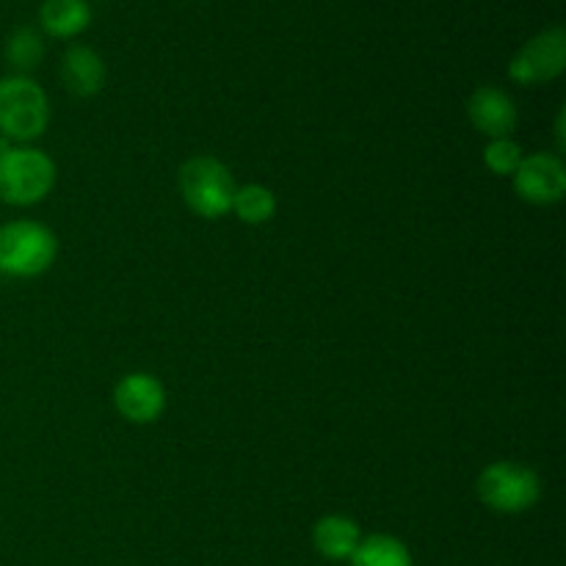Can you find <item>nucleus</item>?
I'll use <instances>...</instances> for the list:
<instances>
[{"instance_id":"nucleus-1","label":"nucleus","mask_w":566,"mask_h":566,"mask_svg":"<svg viewBox=\"0 0 566 566\" xmlns=\"http://www.w3.org/2000/svg\"><path fill=\"white\" fill-rule=\"evenodd\" d=\"M55 160L44 149L0 138V199L14 208L39 205L55 186Z\"/></svg>"},{"instance_id":"nucleus-2","label":"nucleus","mask_w":566,"mask_h":566,"mask_svg":"<svg viewBox=\"0 0 566 566\" xmlns=\"http://www.w3.org/2000/svg\"><path fill=\"white\" fill-rule=\"evenodd\" d=\"M59 238L48 224L14 219L0 227V274L9 280H33L53 269Z\"/></svg>"},{"instance_id":"nucleus-3","label":"nucleus","mask_w":566,"mask_h":566,"mask_svg":"<svg viewBox=\"0 0 566 566\" xmlns=\"http://www.w3.org/2000/svg\"><path fill=\"white\" fill-rule=\"evenodd\" d=\"M48 92L31 75L0 77V138L28 144L48 130Z\"/></svg>"},{"instance_id":"nucleus-4","label":"nucleus","mask_w":566,"mask_h":566,"mask_svg":"<svg viewBox=\"0 0 566 566\" xmlns=\"http://www.w3.org/2000/svg\"><path fill=\"white\" fill-rule=\"evenodd\" d=\"M180 193L182 202L202 219H221L232 213L238 182L230 166L213 155H197L180 166Z\"/></svg>"},{"instance_id":"nucleus-5","label":"nucleus","mask_w":566,"mask_h":566,"mask_svg":"<svg viewBox=\"0 0 566 566\" xmlns=\"http://www.w3.org/2000/svg\"><path fill=\"white\" fill-rule=\"evenodd\" d=\"M475 495L495 514H525L542 501V479L536 470L520 462H490L479 473Z\"/></svg>"},{"instance_id":"nucleus-6","label":"nucleus","mask_w":566,"mask_h":566,"mask_svg":"<svg viewBox=\"0 0 566 566\" xmlns=\"http://www.w3.org/2000/svg\"><path fill=\"white\" fill-rule=\"evenodd\" d=\"M566 70V31L551 25L531 36L509 61V77L520 86H539L562 77Z\"/></svg>"},{"instance_id":"nucleus-7","label":"nucleus","mask_w":566,"mask_h":566,"mask_svg":"<svg viewBox=\"0 0 566 566\" xmlns=\"http://www.w3.org/2000/svg\"><path fill=\"white\" fill-rule=\"evenodd\" d=\"M514 191L531 205H556L566 193V166L558 153L525 155L512 177Z\"/></svg>"},{"instance_id":"nucleus-8","label":"nucleus","mask_w":566,"mask_h":566,"mask_svg":"<svg viewBox=\"0 0 566 566\" xmlns=\"http://www.w3.org/2000/svg\"><path fill=\"white\" fill-rule=\"evenodd\" d=\"M114 407L127 423L147 426L164 415L166 409V387L153 374H127L114 387Z\"/></svg>"},{"instance_id":"nucleus-9","label":"nucleus","mask_w":566,"mask_h":566,"mask_svg":"<svg viewBox=\"0 0 566 566\" xmlns=\"http://www.w3.org/2000/svg\"><path fill=\"white\" fill-rule=\"evenodd\" d=\"M468 116L470 125L486 138H509L514 136L520 125V111L517 103L509 92L501 86H479L468 99Z\"/></svg>"},{"instance_id":"nucleus-10","label":"nucleus","mask_w":566,"mask_h":566,"mask_svg":"<svg viewBox=\"0 0 566 566\" xmlns=\"http://www.w3.org/2000/svg\"><path fill=\"white\" fill-rule=\"evenodd\" d=\"M61 81L66 92L86 99L103 92L105 86V61L88 44H70L61 59Z\"/></svg>"},{"instance_id":"nucleus-11","label":"nucleus","mask_w":566,"mask_h":566,"mask_svg":"<svg viewBox=\"0 0 566 566\" xmlns=\"http://www.w3.org/2000/svg\"><path fill=\"white\" fill-rule=\"evenodd\" d=\"M363 542V528L346 514H326L313 525V547L326 562H348Z\"/></svg>"},{"instance_id":"nucleus-12","label":"nucleus","mask_w":566,"mask_h":566,"mask_svg":"<svg viewBox=\"0 0 566 566\" xmlns=\"http://www.w3.org/2000/svg\"><path fill=\"white\" fill-rule=\"evenodd\" d=\"M92 25V6L86 0H42L39 31L53 39H75Z\"/></svg>"},{"instance_id":"nucleus-13","label":"nucleus","mask_w":566,"mask_h":566,"mask_svg":"<svg viewBox=\"0 0 566 566\" xmlns=\"http://www.w3.org/2000/svg\"><path fill=\"white\" fill-rule=\"evenodd\" d=\"M348 566H415L412 551L398 536L370 534L363 536L357 553L348 558Z\"/></svg>"},{"instance_id":"nucleus-14","label":"nucleus","mask_w":566,"mask_h":566,"mask_svg":"<svg viewBox=\"0 0 566 566\" xmlns=\"http://www.w3.org/2000/svg\"><path fill=\"white\" fill-rule=\"evenodd\" d=\"M44 53H48V48H44V36L42 31L33 25L14 28V31L9 33V39H6L3 55H6V64L14 70L11 75H28V72H33L39 64H42Z\"/></svg>"},{"instance_id":"nucleus-15","label":"nucleus","mask_w":566,"mask_h":566,"mask_svg":"<svg viewBox=\"0 0 566 566\" xmlns=\"http://www.w3.org/2000/svg\"><path fill=\"white\" fill-rule=\"evenodd\" d=\"M276 208H280L276 193L271 191L269 186H263V182H247V186H238L235 199H232V210H235L238 219H241L243 224H252V227L269 224V221L276 216Z\"/></svg>"},{"instance_id":"nucleus-16","label":"nucleus","mask_w":566,"mask_h":566,"mask_svg":"<svg viewBox=\"0 0 566 566\" xmlns=\"http://www.w3.org/2000/svg\"><path fill=\"white\" fill-rule=\"evenodd\" d=\"M525 153L517 138H490L484 147V166L497 177H514V171L523 164Z\"/></svg>"},{"instance_id":"nucleus-17","label":"nucleus","mask_w":566,"mask_h":566,"mask_svg":"<svg viewBox=\"0 0 566 566\" xmlns=\"http://www.w3.org/2000/svg\"><path fill=\"white\" fill-rule=\"evenodd\" d=\"M564 122H566V111H558V119H556V147L558 153L566 147V136H564Z\"/></svg>"}]
</instances>
